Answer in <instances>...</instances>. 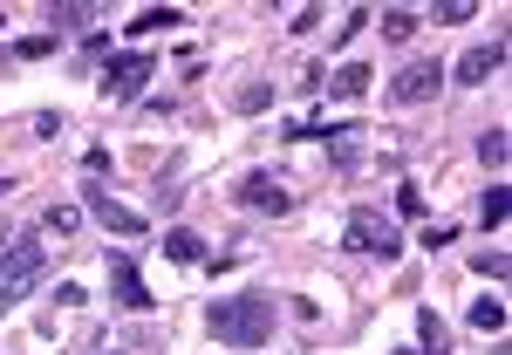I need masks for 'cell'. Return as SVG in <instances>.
I'll list each match as a JSON object with an SVG mask.
<instances>
[{
	"label": "cell",
	"mask_w": 512,
	"mask_h": 355,
	"mask_svg": "<svg viewBox=\"0 0 512 355\" xmlns=\"http://www.w3.org/2000/svg\"><path fill=\"white\" fill-rule=\"evenodd\" d=\"M274 294L267 287H246V294H233V301H212L205 308V328L219 335V342H233V349H267L274 342Z\"/></svg>",
	"instance_id": "cell-1"
},
{
	"label": "cell",
	"mask_w": 512,
	"mask_h": 355,
	"mask_svg": "<svg viewBox=\"0 0 512 355\" xmlns=\"http://www.w3.org/2000/svg\"><path fill=\"white\" fill-rule=\"evenodd\" d=\"M41 260H48V253H41L35 233H14V239L0 233V315H7L14 301H28V294H35Z\"/></svg>",
	"instance_id": "cell-2"
},
{
	"label": "cell",
	"mask_w": 512,
	"mask_h": 355,
	"mask_svg": "<svg viewBox=\"0 0 512 355\" xmlns=\"http://www.w3.org/2000/svg\"><path fill=\"white\" fill-rule=\"evenodd\" d=\"M342 246L349 253H369V260H403V226H396L390 212H376V205H355L349 226H342Z\"/></svg>",
	"instance_id": "cell-3"
},
{
	"label": "cell",
	"mask_w": 512,
	"mask_h": 355,
	"mask_svg": "<svg viewBox=\"0 0 512 355\" xmlns=\"http://www.w3.org/2000/svg\"><path fill=\"white\" fill-rule=\"evenodd\" d=\"M158 76V55H144V48H130V55H110V69H103V96L110 103H144V82Z\"/></svg>",
	"instance_id": "cell-4"
},
{
	"label": "cell",
	"mask_w": 512,
	"mask_h": 355,
	"mask_svg": "<svg viewBox=\"0 0 512 355\" xmlns=\"http://www.w3.org/2000/svg\"><path fill=\"white\" fill-rule=\"evenodd\" d=\"M82 212H89L103 233H117V239H137V233H144V212L117 205V198L103 192V178H89V185H82Z\"/></svg>",
	"instance_id": "cell-5"
},
{
	"label": "cell",
	"mask_w": 512,
	"mask_h": 355,
	"mask_svg": "<svg viewBox=\"0 0 512 355\" xmlns=\"http://www.w3.org/2000/svg\"><path fill=\"white\" fill-rule=\"evenodd\" d=\"M110 301H117V308H130V315H151V308H158L130 253H110Z\"/></svg>",
	"instance_id": "cell-6"
},
{
	"label": "cell",
	"mask_w": 512,
	"mask_h": 355,
	"mask_svg": "<svg viewBox=\"0 0 512 355\" xmlns=\"http://www.w3.org/2000/svg\"><path fill=\"white\" fill-rule=\"evenodd\" d=\"M506 69V35H492V41H478V48H465V62L458 69H444V82H465V89H478V82H492Z\"/></svg>",
	"instance_id": "cell-7"
},
{
	"label": "cell",
	"mask_w": 512,
	"mask_h": 355,
	"mask_svg": "<svg viewBox=\"0 0 512 355\" xmlns=\"http://www.w3.org/2000/svg\"><path fill=\"white\" fill-rule=\"evenodd\" d=\"M437 89H444V62H410V69L390 82V103H431Z\"/></svg>",
	"instance_id": "cell-8"
},
{
	"label": "cell",
	"mask_w": 512,
	"mask_h": 355,
	"mask_svg": "<svg viewBox=\"0 0 512 355\" xmlns=\"http://www.w3.org/2000/svg\"><path fill=\"white\" fill-rule=\"evenodd\" d=\"M239 205H253V212H294V192L280 178H267V171H246L239 178Z\"/></svg>",
	"instance_id": "cell-9"
},
{
	"label": "cell",
	"mask_w": 512,
	"mask_h": 355,
	"mask_svg": "<svg viewBox=\"0 0 512 355\" xmlns=\"http://www.w3.org/2000/svg\"><path fill=\"white\" fill-rule=\"evenodd\" d=\"M315 137L328 144V158L342 164V171H355V164H362V130H355V123H321Z\"/></svg>",
	"instance_id": "cell-10"
},
{
	"label": "cell",
	"mask_w": 512,
	"mask_h": 355,
	"mask_svg": "<svg viewBox=\"0 0 512 355\" xmlns=\"http://www.w3.org/2000/svg\"><path fill=\"white\" fill-rule=\"evenodd\" d=\"M369 69H362V62H342V69H335V76L321 82V96H335V103H355V96H362V89H369Z\"/></svg>",
	"instance_id": "cell-11"
},
{
	"label": "cell",
	"mask_w": 512,
	"mask_h": 355,
	"mask_svg": "<svg viewBox=\"0 0 512 355\" xmlns=\"http://www.w3.org/2000/svg\"><path fill=\"white\" fill-rule=\"evenodd\" d=\"M164 260H178V267H205V239L192 226H171L164 233Z\"/></svg>",
	"instance_id": "cell-12"
},
{
	"label": "cell",
	"mask_w": 512,
	"mask_h": 355,
	"mask_svg": "<svg viewBox=\"0 0 512 355\" xmlns=\"http://www.w3.org/2000/svg\"><path fill=\"white\" fill-rule=\"evenodd\" d=\"M417 349L424 355H451V328L437 321V308H417Z\"/></svg>",
	"instance_id": "cell-13"
},
{
	"label": "cell",
	"mask_w": 512,
	"mask_h": 355,
	"mask_svg": "<svg viewBox=\"0 0 512 355\" xmlns=\"http://www.w3.org/2000/svg\"><path fill=\"white\" fill-rule=\"evenodd\" d=\"M158 28H185V14H178V7H144V14L130 21V35H158Z\"/></svg>",
	"instance_id": "cell-14"
},
{
	"label": "cell",
	"mask_w": 512,
	"mask_h": 355,
	"mask_svg": "<svg viewBox=\"0 0 512 355\" xmlns=\"http://www.w3.org/2000/svg\"><path fill=\"white\" fill-rule=\"evenodd\" d=\"M506 212H512V198H506V185H492V192L478 198V219H485V233H499V226H506Z\"/></svg>",
	"instance_id": "cell-15"
},
{
	"label": "cell",
	"mask_w": 512,
	"mask_h": 355,
	"mask_svg": "<svg viewBox=\"0 0 512 355\" xmlns=\"http://www.w3.org/2000/svg\"><path fill=\"white\" fill-rule=\"evenodd\" d=\"M82 226V205H48L41 212V233H55V239H69Z\"/></svg>",
	"instance_id": "cell-16"
},
{
	"label": "cell",
	"mask_w": 512,
	"mask_h": 355,
	"mask_svg": "<svg viewBox=\"0 0 512 355\" xmlns=\"http://www.w3.org/2000/svg\"><path fill=\"white\" fill-rule=\"evenodd\" d=\"M96 21V7H48V28H55V41L69 35V28H89Z\"/></svg>",
	"instance_id": "cell-17"
},
{
	"label": "cell",
	"mask_w": 512,
	"mask_h": 355,
	"mask_svg": "<svg viewBox=\"0 0 512 355\" xmlns=\"http://www.w3.org/2000/svg\"><path fill=\"white\" fill-rule=\"evenodd\" d=\"M417 35V14L410 7H383V41H410Z\"/></svg>",
	"instance_id": "cell-18"
},
{
	"label": "cell",
	"mask_w": 512,
	"mask_h": 355,
	"mask_svg": "<svg viewBox=\"0 0 512 355\" xmlns=\"http://www.w3.org/2000/svg\"><path fill=\"white\" fill-rule=\"evenodd\" d=\"M472 328L499 335V328H506V301H492V294H485V301H472Z\"/></svg>",
	"instance_id": "cell-19"
},
{
	"label": "cell",
	"mask_w": 512,
	"mask_h": 355,
	"mask_svg": "<svg viewBox=\"0 0 512 355\" xmlns=\"http://www.w3.org/2000/svg\"><path fill=\"white\" fill-rule=\"evenodd\" d=\"M478 164H485V171H499V164H506V130H499V123L478 137Z\"/></svg>",
	"instance_id": "cell-20"
},
{
	"label": "cell",
	"mask_w": 512,
	"mask_h": 355,
	"mask_svg": "<svg viewBox=\"0 0 512 355\" xmlns=\"http://www.w3.org/2000/svg\"><path fill=\"white\" fill-rule=\"evenodd\" d=\"M472 267H478L485 280H506V267H512V260L499 253V246H492V253H472Z\"/></svg>",
	"instance_id": "cell-21"
},
{
	"label": "cell",
	"mask_w": 512,
	"mask_h": 355,
	"mask_svg": "<svg viewBox=\"0 0 512 355\" xmlns=\"http://www.w3.org/2000/svg\"><path fill=\"white\" fill-rule=\"evenodd\" d=\"M14 55H21V62H41V55H55V35H28V41H14Z\"/></svg>",
	"instance_id": "cell-22"
},
{
	"label": "cell",
	"mask_w": 512,
	"mask_h": 355,
	"mask_svg": "<svg viewBox=\"0 0 512 355\" xmlns=\"http://www.w3.org/2000/svg\"><path fill=\"white\" fill-rule=\"evenodd\" d=\"M233 103L246 110V117H253V110H267V103H274V89H267V82H253V89H239Z\"/></svg>",
	"instance_id": "cell-23"
},
{
	"label": "cell",
	"mask_w": 512,
	"mask_h": 355,
	"mask_svg": "<svg viewBox=\"0 0 512 355\" xmlns=\"http://www.w3.org/2000/svg\"><path fill=\"white\" fill-rule=\"evenodd\" d=\"M396 212H403V219H424V192H417V185H396Z\"/></svg>",
	"instance_id": "cell-24"
},
{
	"label": "cell",
	"mask_w": 512,
	"mask_h": 355,
	"mask_svg": "<svg viewBox=\"0 0 512 355\" xmlns=\"http://www.w3.org/2000/svg\"><path fill=\"white\" fill-rule=\"evenodd\" d=\"M362 28H369V7H349V14H342V28H335V41H355Z\"/></svg>",
	"instance_id": "cell-25"
},
{
	"label": "cell",
	"mask_w": 512,
	"mask_h": 355,
	"mask_svg": "<svg viewBox=\"0 0 512 355\" xmlns=\"http://www.w3.org/2000/svg\"><path fill=\"white\" fill-rule=\"evenodd\" d=\"M478 7L472 0H444V7H437V21H444V28H458V21H472Z\"/></svg>",
	"instance_id": "cell-26"
},
{
	"label": "cell",
	"mask_w": 512,
	"mask_h": 355,
	"mask_svg": "<svg viewBox=\"0 0 512 355\" xmlns=\"http://www.w3.org/2000/svg\"><path fill=\"white\" fill-rule=\"evenodd\" d=\"M82 301H89V294H82L76 280H62V287H55V308H82Z\"/></svg>",
	"instance_id": "cell-27"
},
{
	"label": "cell",
	"mask_w": 512,
	"mask_h": 355,
	"mask_svg": "<svg viewBox=\"0 0 512 355\" xmlns=\"http://www.w3.org/2000/svg\"><path fill=\"white\" fill-rule=\"evenodd\" d=\"M396 355H424V349H396Z\"/></svg>",
	"instance_id": "cell-28"
}]
</instances>
